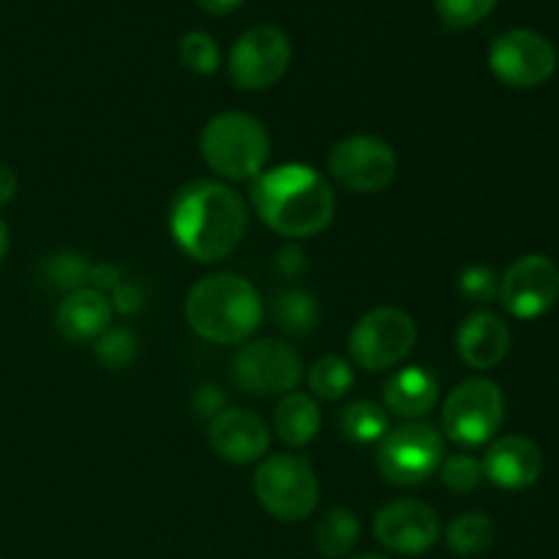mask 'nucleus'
Returning a JSON list of instances; mask_svg holds the SVG:
<instances>
[{
  "label": "nucleus",
  "instance_id": "7ed1b4c3",
  "mask_svg": "<svg viewBox=\"0 0 559 559\" xmlns=\"http://www.w3.org/2000/svg\"><path fill=\"white\" fill-rule=\"evenodd\" d=\"M186 322L211 344H246L265 317V304L249 278L238 273H211L186 295Z\"/></svg>",
  "mask_w": 559,
  "mask_h": 559
},
{
  "label": "nucleus",
  "instance_id": "c756f323",
  "mask_svg": "<svg viewBox=\"0 0 559 559\" xmlns=\"http://www.w3.org/2000/svg\"><path fill=\"white\" fill-rule=\"evenodd\" d=\"M44 273H47V282H52V287L66 289V295H69L85 287L91 265L76 254H55L44 265Z\"/></svg>",
  "mask_w": 559,
  "mask_h": 559
},
{
  "label": "nucleus",
  "instance_id": "4be33fe9",
  "mask_svg": "<svg viewBox=\"0 0 559 559\" xmlns=\"http://www.w3.org/2000/svg\"><path fill=\"white\" fill-rule=\"evenodd\" d=\"M497 538V527L491 522V516L478 511L462 513V516L453 519L445 530V544L448 549L456 557H475L484 555Z\"/></svg>",
  "mask_w": 559,
  "mask_h": 559
},
{
  "label": "nucleus",
  "instance_id": "9d476101",
  "mask_svg": "<svg viewBox=\"0 0 559 559\" xmlns=\"http://www.w3.org/2000/svg\"><path fill=\"white\" fill-rule=\"evenodd\" d=\"M304 377V358L284 338H257L235 353L233 380L254 396H287Z\"/></svg>",
  "mask_w": 559,
  "mask_h": 559
},
{
  "label": "nucleus",
  "instance_id": "cd10ccee",
  "mask_svg": "<svg viewBox=\"0 0 559 559\" xmlns=\"http://www.w3.org/2000/svg\"><path fill=\"white\" fill-rule=\"evenodd\" d=\"M136 349H140V342H136V336L129 328H107L96 338V358L112 371H120L134 364Z\"/></svg>",
  "mask_w": 559,
  "mask_h": 559
},
{
  "label": "nucleus",
  "instance_id": "58836bf2",
  "mask_svg": "<svg viewBox=\"0 0 559 559\" xmlns=\"http://www.w3.org/2000/svg\"><path fill=\"white\" fill-rule=\"evenodd\" d=\"M0 559H3V557H0Z\"/></svg>",
  "mask_w": 559,
  "mask_h": 559
},
{
  "label": "nucleus",
  "instance_id": "a878e982",
  "mask_svg": "<svg viewBox=\"0 0 559 559\" xmlns=\"http://www.w3.org/2000/svg\"><path fill=\"white\" fill-rule=\"evenodd\" d=\"M178 58L191 74L211 76L222 66V49H218V41L211 33L191 31L178 41Z\"/></svg>",
  "mask_w": 559,
  "mask_h": 559
},
{
  "label": "nucleus",
  "instance_id": "f8f14e48",
  "mask_svg": "<svg viewBox=\"0 0 559 559\" xmlns=\"http://www.w3.org/2000/svg\"><path fill=\"white\" fill-rule=\"evenodd\" d=\"M489 69L502 85L530 91L546 85L555 76L557 49L544 33L513 27L491 41Z\"/></svg>",
  "mask_w": 559,
  "mask_h": 559
},
{
  "label": "nucleus",
  "instance_id": "9b49d317",
  "mask_svg": "<svg viewBox=\"0 0 559 559\" xmlns=\"http://www.w3.org/2000/svg\"><path fill=\"white\" fill-rule=\"evenodd\" d=\"M293 60V44L278 25H254L240 33L229 49V80L240 91H267L278 85Z\"/></svg>",
  "mask_w": 559,
  "mask_h": 559
},
{
  "label": "nucleus",
  "instance_id": "473e14b6",
  "mask_svg": "<svg viewBox=\"0 0 559 559\" xmlns=\"http://www.w3.org/2000/svg\"><path fill=\"white\" fill-rule=\"evenodd\" d=\"M224 404H227V399H224V393L218 391V388H200L194 396L197 413L207 415V418H216L222 409H227Z\"/></svg>",
  "mask_w": 559,
  "mask_h": 559
},
{
  "label": "nucleus",
  "instance_id": "e433bc0d",
  "mask_svg": "<svg viewBox=\"0 0 559 559\" xmlns=\"http://www.w3.org/2000/svg\"><path fill=\"white\" fill-rule=\"evenodd\" d=\"M5 254H9V227H5V222L0 218V265H3Z\"/></svg>",
  "mask_w": 559,
  "mask_h": 559
},
{
  "label": "nucleus",
  "instance_id": "393cba45",
  "mask_svg": "<svg viewBox=\"0 0 559 559\" xmlns=\"http://www.w3.org/2000/svg\"><path fill=\"white\" fill-rule=\"evenodd\" d=\"M355 385V371L338 355H322L309 369V388L322 402H338L347 396Z\"/></svg>",
  "mask_w": 559,
  "mask_h": 559
},
{
  "label": "nucleus",
  "instance_id": "c9c22d12",
  "mask_svg": "<svg viewBox=\"0 0 559 559\" xmlns=\"http://www.w3.org/2000/svg\"><path fill=\"white\" fill-rule=\"evenodd\" d=\"M197 3H200V9L207 11V14L227 16L233 14V11H238L246 0H197Z\"/></svg>",
  "mask_w": 559,
  "mask_h": 559
},
{
  "label": "nucleus",
  "instance_id": "dca6fc26",
  "mask_svg": "<svg viewBox=\"0 0 559 559\" xmlns=\"http://www.w3.org/2000/svg\"><path fill=\"white\" fill-rule=\"evenodd\" d=\"M486 478L506 491H524L544 475V453L530 437L508 435L491 442L480 462Z\"/></svg>",
  "mask_w": 559,
  "mask_h": 559
},
{
  "label": "nucleus",
  "instance_id": "423d86ee",
  "mask_svg": "<svg viewBox=\"0 0 559 559\" xmlns=\"http://www.w3.org/2000/svg\"><path fill=\"white\" fill-rule=\"evenodd\" d=\"M418 342V325L396 306L366 311L349 331V358L366 371H388L402 366Z\"/></svg>",
  "mask_w": 559,
  "mask_h": 559
},
{
  "label": "nucleus",
  "instance_id": "f257e3e1",
  "mask_svg": "<svg viewBox=\"0 0 559 559\" xmlns=\"http://www.w3.org/2000/svg\"><path fill=\"white\" fill-rule=\"evenodd\" d=\"M249 229V205L222 180H191L169 202V235L197 262H222Z\"/></svg>",
  "mask_w": 559,
  "mask_h": 559
},
{
  "label": "nucleus",
  "instance_id": "ddd939ff",
  "mask_svg": "<svg viewBox=\"0 0 559 559\" xmlns=\"http://www.w3.org/2000/svg\"><path fill=\"white\" fill-rule=\"evenodd\" d=\"M500 304L516 320H538L559 298V267L546 254H524L500 276Z\"/></svg>",
  "mask_w": 559,
  "mask_h": 559
},
{
  "label": "nucleus",
  "instance_id": "1a4fd4ad",
  "mask_svg": "<svg viewBox=\"0 0 559 559\" xmlns=\"http://www.w3.org/2000/svg\"><path fill=\"white\" fill-rule=\"evenodd\" d=\"M328 173L353 194H380L396 180L399 156L391 142L374 134H353L338 140L328 153Z\"/></svg>",
  "mask_w": 559,
  "mask_h": 559
},
{
  "label": "nucleus",
  "instance_id": "f03ea898",
  "mask_svg": "<svg viewBox=\"0 0 559 559\" xmlns=\"http://www.w3.org/2000/svg\"><path fill=\"white\" fill-rule=\"evenodd\" d=\"M249 200L267 229L293 240L325 233L336 216L333 186L309 164L293 162L262 169L251 180Z\"/></svg>",
  "mask_w": 559,
  "mask_h": 559
},
{
  "label": "nucleus",
  "instance_id": "b1692460",
  "mask_svg": "<svg viewBox=\"0 0 559 559\" xmlns=\"http://www.w3.org/2000/svg\"><path fill=\"white\" fill-rule=\"evenodd\" d=\"M273 320L278 322V328H282L284 333H289V336H304V333H309L311 328L317 325V317H320V306H317V300L311 298L306 289H278L276 295H273Z\"/></svg>",
  "mask_w": 559,
  "mask_h": 559
},
{
  "label": "nucleus",
  "instance_id": "2eb2a0df",
  "mask_svg": "<svg viewBox=\"0 0 559 559\" xmlns=\"http://www.w3.org/2000/svg\"><path fill=\"white\" fill-rule=\"evenodd\" d=\"M207 442L222 462L243 467L265 459V453L271 451V429L251 409L227 407L211 418Z\"/></svg>",
  "mask_w": 559,
  "mask_h": 559
},
{
  "label": "nucleus",
  "instance_id": "72a5a7b5",
  "mask_svg": "<svg viewBox=\"0 0 559 559\" xmlns=\"http://www.w3.org/2000/svg\"><path fill=\"white\" fill-rule=\"evenodd\" d=\"M87 284H93V289L107 295V289H115L120 284V271L109 262H102V265H91V273H87Z\"/></svg>",
  "mask_w": 559,
  "mask_h": 559
},
{
  "label": "nucleus",
  "instance_id": "f704fd0d",
  "mask_svg": "<svg viewBox=\"0 0 559 559\" xmlns=\"http://www.w3.org/2000/svg\"><path fill=\"white\" fill-rule=\"evenodd\" d=\"M16 189H20V180H16V173L9 167V164L0 162V207L9 205L16 197Z\"/></svg>",
  "mask_w": 559,
  "mask_h": 559
},
{
  "label": "nucleus",
  "instance_id": "7c9ffc66",
  "mask_svg": "<svg viewBox=\"0 0 559 559\" xmlns=\"http://www.w3.org/2000/svg\"><path fill=\"white\" fill-rule=\"evenodd\" d=\"M459 293L473 304H489L500 295V276L489 265H473L459 276Z\"/></svg>",
  "mask_w": 559,
  "mask_h": 559
},
{
  "label": "nucleus",
  "instance_id": "0eeeda50",
  "mask_svg": "<svg viewBox=\"0 0 559 559\" xmlns=\"http://www.w3.org/2000/svg\"><path fill=\"white\" fill-rule=\"evenodd\" d=\"M506 420V396L486 377L464 380L442 404V431L462 448H478L495 440Z\"/></svg>",
  "mask_w": 559,
  "mask_h": 559
},
{
  "label": "nucleus",
  "instance_id": "6ab92c4d",
  "mask_svg": "<svg viewBox=\"0 0 559 559\" xmlns=\"http://www.w3.org/2000/svg\"><path fill=\"white\" fill-rule=\"evenodd\" d=\"M385 409L399 418H424L440 402V382L424 366H404L385 382Z\"/></svg>",
  "mask_w": 559,
  "mask_h": 559
},
{
  "label": "nucleus",
  "instance_id": "4c0bfd02",
  "mask_svg": "<svg viewBox=\"0 0 559 559\" xmlns=\"http://www.w3.org/2000/svg\"><path fill=\"white\" fill-rule=\"evenodd\" d=\"M349 559H391V557H380V555H360V557H349Z\"/></svg>",
  "mask_w": 559,
  "mask_h": 559
},
{
  "label": "nucleus",
  "instance_id": "412c9836",
  "mask_svg": "<svg viewBox=\"0 0 559 559\" xmlns=\"http://www.w3.org/2000/svg\"><path fill=\"white\" fill-rule=\"evenodd\" d=\"M317 549L325 559H344L360 540V519L349 508H328L317 524Z\"/></svg>",
  "mask_w": 559,
  "mask_h": 559
},
{
  "label": "nucleus",
  "instance_id": "6e6552de",
  "mask_svg": "<svg viewBox=\"0 0 559 559\" xmlns=\"http://www.w3.org/2000/svg\"><path fill=\"white\" fill-rule=\"evenodd\" d=\"M445 440L431 424H404L388 431L377 448V467L391 486H420L440 469Z\"/></svg>",
  "mask_w": 559,
  "mask_h": 559
},
{
  "label": "nucleus",
  "instance_id": "c85d7f7f",
  "mask_svg": "<svg viewBox=\"0 0 559 559\" xmlns=\"http://www.w3.org/2000/svg\"><path fill=\"white\" fill-rule=\"evenodd\" d=\"M440 478L445 484V489L456 491V495H467V491L478 489L480 478H484V469L480 462L469 453H456V456H445L440 464Z\"/></svg>",
  "mask_w": 559,
  "mask_h": 559
},
{
  "label": "nucleus",
  "instance_id": "2f4dec72",
  "mask_svg": "<svg viewBox=\"0 0 559 559\" xmlns=\"http://www.w3.org/2000/svg\"><path fill=\"white\" fill-rule=\"evenodd\" d=\"M109 304H112V309L120 311V314H136V311L142 309L140 287H134V284H118V287L112 289Z\"/></svg>",
  "mask_w": 559,
  "mask_h": 559
},
{
  "label": "nucleus",
  "instance_id": "5701e85b",
  "mask_svg": "<svg viewBox=\"0 0 559 559\" xmlns=\"http://www.w3.org/2000/svg\"><path fill=\"white\" fill-rule=\"evenodd\" d=\"M338 426H342V435L347 440L358 442V445H371V442H380L382 437L391 431V420H388V409L380 404L369 402V399H360L344 407V413L338 415Z\"/></svg>",
  "mask_w": 559,
  "mask_h": 559
},
{
  "label": "nucleus",
  "instance_id": "f3484780",
  "mask_svg": "<svg viewBox=\"0 0 559 559\" xmlns=\"http://www.w3.org/2000/svg\"><path fill=\"white\" fill-rule=\"evenodd\" d=\"M456 349L464 364L489 371L511 353V328L495 311H475L459 325Z\"/></svg>",
  "mask_w": 559,
  "mask_h": 559
},
{
  "label": "nucleus",
  "instance_id": "bb28decb",
  "mask_svg": "<svg viewBox=\"0 0 559 559\" xmlns=\"http://www.w3.org/2000/svg\"><path fill=\"white\" fill-rule=\"evenodd\" d=\"M500 0H435V11L440 22L451 31H467L480 25Z\"/></svg>",
  "mask_w": 559,
  "mask_h": 559
},
{
  "label": "nucleus",
  "instance_id": "20e7f679",
  "mask_svg": "<svg viewBox=\"0 0 559 559\" xmlns=\"http://www.w3.org/2000/svg\"><path fill=\"white\" fill-rule=\"evenodd\" d=\"M200 153L224 180H254L271 158V134L249 112H218L205 123Z\"/></svg>",
  "mask_w": 559,
  "mask_h": 559
},
{
  "label": "nucleus",
  "instance_id": "aec40b11",
  "mask_svg": "<svg viewBox=\"0 0 559 559\" xmlns=\"http://www.w3.org/2000/svg\"><path fill=\"white\" fill-rule=\"evenodd\" d=\"M273 426H276V435L284 445L306 448L317 435H320V404H317V399L309 396V393H287V396L278 399L276 413H273Z\"/></svg>",
  "mask_w": 559,
  "mask_h": 559
},
{
  "label": "nucleus",
  "instance_id": "a211bd4d",
  "mask_svg": "<svg viewBox=\"0 0 559 559\" xmlns=\"http://www.w3.org/2000/svg\"><path fill=\"white\" fill-rule=\"evenodd\" d=\"M112 314L115 309L107 295L93 287H82L60 300L55 311V331L69 344L96 342L112 325Z\"/></svg>",
  "mask_w": 559,
  "mask_h": 559
},
{
  "label": "nucleus",
  "instance_id": "4468645a",
  "mask_svg": "<svg viewBox=\"0 0 559 559\" xmlns=\"http://www.w3.org/2000/svg\"><path fill=\"white\" fill-rule=\"evenodd\" d=\"M374 538L393 555L420 557L440 540V516L420 500H393L377 511Z\"/></svg>",
  "mask_w": 559,
  "mask_h": 559
},
{
  "label": "nucleus",
  "instance_id": "39448f33",
  "mask_svg": "<svg viewBox=\"0 0 559 559\" xmlns=\"http://www.w3.org/2000/svg\"><path fill=\"white\" fill-rule=\"evenodd\" d=\"M254 495L273 519L295 524L309 519L320 506V480L309 459L278 453L262 459L257 467Z\"/></svg>",
  "mask_w": 559,
  "mask_h": 559
}]
</instances>
